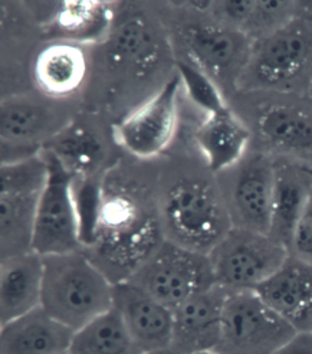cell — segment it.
Returning <instances> with one entry per match:
<instances>
[{
	"instance_id": "6da1fadb",
	"label": "cell",
	"mask_w": 312,
	"mask_h": 354,
	"mask_svg": "<svg viewBox=\"0 0 312 354\" xmlns=\"http://www.w3.org/2000/svg\"><path fill=\"white\" fill-rule=\"evenodd\" d=\"M163 241L157 190L104 177L95 242L84 252L117 284L131 278Z\"/></svg>"
},
{
	"instance_id": "7a4b0ae2",
	"label": "cell",
	"mask_w": 312,
	"mask_h": 354,
	"mask_svg": "<svg viewBox=\"0 0 312 354\" xmlns=\"http://www.w3.org/2000/svg\"><path fill=\"white\" fill-rule=\"evenodd\" d=\"M159 215L166 241L209 255L232 222L217 177L211 170L177 176L157 190Z\"/></svg>"
},
{
	"instance_id": "3957f363",
	"label": "cell",
	"mask_w": 312,
	"mask_h": 354,
	"mask_svg": "<svg viewBox=\"0 0 312 354\" xmlns=\"http://www.w3.org/2000/svg\"><path fill=\"white\" fill-rule=\"evenodd\" d=\"M312 85V3L268 37L253 44L237 94L308 95Z\"/></svg>"
},
{
	"instance_id": "277c9868",
	"label": "cell",
	"mask_w": 312,
	"mask_h": 354,
	"mask_svg": "<svg viewBox=\"0 0 312 354\" xmlns=\"http://www.w3.org/2000/svg\"><path fill=\"white\" fill-rule=\"evenodd\" d=\"M41 307L78 331L114 307V282L82 250L46 255Z\"/></svg>"
},
{
	"instance_id": "5b68a950",
	"label": "cell",
	"mask_w": 312,
	"mask_h": 354,
	"mask_svg": "<svg viewBox=\"0 0 312 354\" xmlns=\"http://www.w3.org/2000/svg\"><path fill=\"white\" fill-rule=\"evenodd\" d=\"M240 115L252 133V147L275 158L312 167V101L309 95L246 93Z\"/></svg>"
},
{
	"instance_id": "8992f818",
	"label": "cell",
	"mask_w": 312,
	"mask_h": 354,
	"mask_svg": "<svg viewBox=\"0 0 312 354\" xmlns=\"http://www.w3.org/2000/svg\"><path fill=\"white\" fill-rule=\"evenodd\" d=\"M190 10L193 15L187 16L179 28L186 59L212 78L224 98L236 97L255 42L244 32L215 21L206 12L193 8Z\"/></svg>"
},
{
	"instance_id": "52a82bcc",
	"label": "cell",
	"mask_w": 312,
	"mask_h": 354,
	"mask_svg": "<svg viewBox=\"0 0 312 354\" xmlns=\"http://www.w3.org/2000/svg\"><path fill=\"white\" fill-rule=\"evenodd\" d=\"M289 258L268 234L232 227L209 254L216 286L228 292L256 291Z\"/></svg>"
},
{
	"instance_id": "ba28073f",
	"label": "cell",
	"mask_w": 312,
	"mask_h": 354,
	"mask_svg": "<svg viewBox=\"0 0 312 354\" xmlns=\"http://www.w3.org/2000/svg\"><path fill=\"white\" fill-rule=\"evenodd\" d=\"M128 281L171 310L216 286L209 255L166 239Z\"/></svg>"
},
{
	"instance_id": "9c48e42d",
	"label": "cell",
	"mask_w": 312,
	"mask_h": 354,
	"mask_svg": "<svg viewBox=\"0 0 312 354\" xmlns=\"http://www.w3.org/2000/svg\"><path fill=\"white\" fill-rule=\"evenodd\" d=\"M298 331L256 291L229 292L223 308L219 354H276Z\"/></svg>"
},
{
	"instance_id": "30bf717a",
	"label": "cell",
	"mask_w": 312,
	"mask_h": 354,
	"mask_svg": "<svg viewBox=\"0 0 312 354\" xmlns=\"http://www.w3.org/2000/svg\"><path fill=\"white\" fill-rule=\"evenodd\" d=\"M216 177L232 227L269 234L275 157L251 147L240 162Z\"/></svg>"
},
{
	"instance_id": "8fae6325",
	"label": "cell",
	"mask_w": 312,
	"mask_h": 354,
	"mask_svg": "<svg viewBox=\"0 0 312 354\" xmlns=\"http://www.w3.org/2000/svg\"><path fill=\"white\" fill-rule=\"evenodd\" d=\"M42 156L48 165V179L37 207L33 251L42 257L79 251L74 177L50 151L42 149Z\"/></svg>"
},
{
	"instance_id": "7c38bea8",
	"label": "cell",
	"mask_w": 312,
	"mask_h": 354,
	"mask_svg": "<svg viewBox=\"0 0 312 354\" xmlns=\"http://www.w3.org/2000/svg\"><path fill=\"white\" fill-rule=\"evenodd\" d=\"M104 42L107 69L118 78L148 80L170 57L164 32L143 13L131 15L114 26Z\"/></svg>"
},
{
	"instance_id": "4fadbf2b",
	"label": "cell",
	"mask_w": 312,
	"mask_h": 354,
	"mask_svg": "<svg viewBox=\"0 0 312 354\" xmlns=\"http://www.w3.org/2000/svg\"><path fill=\"white\" fill-rule=\"evenodd\" d=\"M180 86L179 75H173L160 90L121 120L114 127L118 143L142 158L162 154L176 134Z\"/></svg>"
},
{
	"instance_id": "5bb4252c",
	"label": "cell",
	"mask_w": 312,
	"mask_h": 354,
	"mask_svg": "<svg viewBox=\"0 0 312 354\" xmlns=\"http://www.w3.org/2000/svg\"><path fill=\"white\" fill-rule=\"evenodd\" d=\"M114 308L143 353L171 347L173 310L126 279L114 284Z\"/></svg>"
},
{
	"instance_id": "9a60e30c",
	"label": "cell",
	"mask_w": 312,
	"mask_h": 354,
	"mask_svg": "<svg viewBox=\"0 0 312 354\" xmlns=\"http://www.w3.org/2000/svg\"><path fill=\"white\" fill-rule=\"evenodd\" d=\"M228 295L226 290L215 286L173 310L171 348L179 354L215 351Z\"/></svg>"
},
{
	"instance_id": "2e32d148",
	"label": "cell",
	"mask_w": 312,
	"mask_h": 354,
	"mask_svg": "<svg viewBox=\"0 0 312 354\" xmlns=\"http://www.w3.org/2000/svg\"><path fill=\"white\" fill-rule=\"evenodd\" d=\"M72 121L65 110L37 97H9L0 105V134L5 143L43 149Z\"/></svg>"
},
{
	"instance_id": "e0dca14e",
	"label": "cell",
	"mask_w": 312,
	"mask_h": 354,
	"mask_svg": "<svg viewBox=\"0 0 312 354\" xmlns=\"http://www.w3.org/2000/svg\"><path fill=\"white\" fill-rule=\"evenodd\" d=\"M256 292L298 333L312 330V263L289 255Z\"/></svg>"
},
{
	"instance_id": "ac0fdd59",
	"label": "cell",
	"mask_w": 312,
	"mask_h": 354,
	"mask_svg": "<svg viewBox=\"0 0 312 354\" xmlns=\"http://www.w3.org/2000/svg\"><path fill=\"white\" fill-rule=\"evenodd\" d=\"M312 192V167L275 158V185L269 236L289 251L293 232Z\"/></svg>"
},
{
	"instance_id": "d6986e66",
	"label": "cell",
	"mask_w": 312,
	"mask_h": 354,
	"mask_svg": "<svg viewBox=\"0 0 312 354\" xmlns=\"http://www.w3.org/2000/svg\"><path fill=\"white\" fill-rule=\"evenodd\" d=\"M195 140L207 170L216 176L240 162L252 147L251 129L231 105L206 115L195 133Z\"/></svg>"
},
{
	"instance_id": "ffe728a7",
	"label": "cell",
	"mask_w": 312,
	"mask_h": 354,
	"mask_svg": "<svg viewBox=\"0 0 312 354\" xmlns=\"http://www.w3.org/2000/svg\"><path fill=\"white\" fill-rule=\"evenodd\" d=\"M74 333L38 307L2 324L0 354H68Z\"/></svg>"
},
{
	"instance_id": "44dd1931",
	"label": "cell",
	"mask_w": 312,
	"mask_h": 354,
	"mask_svg": "<svg viewBox=\"0 0 312 354\" xmlns=\"http://www.w3.org/2000/svg\"><path fill=\"white\" fill-rule=\"evenodd\" d=\"M88 75L84 46L69 41L46 45L35 59L33 80L39 91L52 100L74 95Z\"/></svg>"
},
{
	"instance_id": "7402d4cb",
	"label": "cell",
	"mask_w": 312,
	"mask_h": 354,
	"mask_svg": "<svg viewBox=\"0 0 312 354\" xmlns=\"http://www.w3.org/2000/svg\"><path fill=\"white\" fill-rule=\"evenodd\" d=\"M43 258L35 251L2 259L0 268V323L41 307Z\"/></svg>"
},
{
	"instance_id": "603a6c76",
	"label": "cell",
	"mask_w": 312,
	"mask_h": 354,
	"mask_svg": "<svg viewBox=\"0 0 312 354\" xmlns=\"http://www.w3.org/2000/svg\"><path fill=\"white\" fill-rule=\"evenodd\" d=\"M54 154L74 179L101 174L107 147L97 130L84 122L72 121L43 146Z\"/></svg>"
},
{
	"instance_id": "cb8c5ba5",
	"label": "cell",
	"mask_w": 312,
	"mask_h": 354,
	"mask_svg": "<svg viewBox=\"0 0 312 354\" xmlns=\"http://www.w3.org/2000/svg\"><path fill=\"white\" fill-rule=\"evenodd\" d=\"M114 9L108 2L99 0H69L61 3L52 21V30L61 41L79 45L106 41L113 30Z\"/></svg>"
},
{
	"instance_id": "d4e9b609",
	"label": "cell",
	"mask_w": 312,
	"mask_h": 354,
	"mask_svg": "<svg viewBox=\"0 0 312 354\" xmlns=\"http://www.w3.org/2000/svg\"><path fill=\"white\" fill-rule=\"evenodd\" d=\"M41 193H0L2 259L33 251L35 219Z\"/></svg>"
},
{
	"instance_id": "484cf974",
	"label": "cell",
	"mask_w": 312,
	"mask_h": 354,
	"mask_svg": "<svg viewBox=\"0 0 312 354\" xmlns=\"http://www.w3.org/2000/svg\"><path fill=\"white\" fill-rule=\"evenodd\" d=\"M68 354H144L113 307L74 333Z\"/></svg>"
},
{
	"instance_id": "4316f807",
	"label": "cell",
	"mask_w": 312,
	"mask_h": 354,
	"mask_svg": "<svg viewBox=\"0 0 312 354\" xmlns=\"http://www.w3.org/2000/svg\"><path fill=\"white\" fill-rule=\"evenodd\" d=\"M104 177L106 176L97 174L85 179H74V199L82 251L88 250L95 242L102 206Z\"/></svg>"
},
{
	"instance_id": "83f0119b",
	"label": "cell",
	"mask_w": 312,
	"mask_h": 354,
	"mask_svg": "<svg viewBox=\"0 0 312 354\" xmlns=\"http://www.w3.org/2000/svg\"><path fill=\"white\" fill-rule=\"evenodd\" d=\"M176 69L187 98L204 114V117L229 107L228 100L224 98L215 81L207 77L193 62L188 59L177 61Z\"/></svg>"
},
{
	"instance_id": "f1b7e54d",
	"label": "cell",
	"mask_w": 312,
	"mask_h": 354,
	"mask_svg": "<svg viewBox=\"0 0 312 354\" xmlns=\"http://www.w3.org/2000/svg\"><path fill=\"white\" fill-rule=\"evenodd\" d=\"M48 165L42 151L22 162L0 166V193H42Z\"/></svg>"
},
{
	"instance_id": "f546056e",
	"label": "cell",
	"mask_w": 312,
	"mask_h": 354,
	"mask_svg": "<svg viewBox=\"0 0 312 354\" xmlns=\"http://www.w3.org/2000/svg\"><path fill=\"white\" fill-rule=\"evenodd\" d=\"M289 255L312 263V192L293 232Z\"/></svg>"
},
{
	"instance_id": "4dcf8cb0",
	"label": "cell",
	"mask_w": 312,
	"mask_h": 354,
	"mask_svg": "<svg viewBox=\"0 0 312 354\" xmlns=\"http://www.w3.org/2000/svg\"><path fill=\"white\" fill-rule=\"evenodd\" d=\"M276 354H312V333H297L288 344H285Z\"/></svg>"
},
{
	"instance_id": "1f68e13d",
	"label": "cell",
	"mask_w": 312,
	"mask_h": 354,
	"mask_svg": "<svg viewBox=\"0 0 312 354\" xmlns=\"http://www.w3.org/2000/svg\"><path fill=\"white\" fill-rule=\"evenodd\" d=\"M144 354H179L171 347L170 348H164V350H157V351H150V353H144Z\"/></svg>"
},
{
	"instance_id": "d6a6232c",
	"label": "cell",
	"mask_w": 312,
	"mask_h": 354,
	"mask_svg": "<svg viewBox=\"0 0 312 354\" xmlns=\"http://www.w3.org/2000/svg\"><path fill=\"white\" fill-rule=\"evenodd\" d=\"M195 354H219L217 351H202V353H195Z\"/></svg>"
},
{
	"instance_id": "836d02e7",
	"label": "cell",
	"mask_w": 312,
	"mask_h": 354,
	"mask_svg": "<svg viewBox=\"0 0 312 354\" xmlns=\"http://www.w3.org/2000/svg\"><path fill=\"white\" fill-rule=\"evenodd\" d=\"M308 95H309V98H311V101H312V85H311V90H309V94H308Z\"/></svg>"
},
{
	"instance_id": "e575fe53",
	"label": "cell",
	"mask_w": 312,
	"mask_h": 354,
	"mask_svg": "<svg viewBox=\"0 0 312 354\" xmlns=\"http://www.w3.org/2000/svg\"><path fill=\"white\" fill-rule=\"evenodd\" d=\"M311 333H312V330H311Z\"/></svg>"
}]
</instances>
